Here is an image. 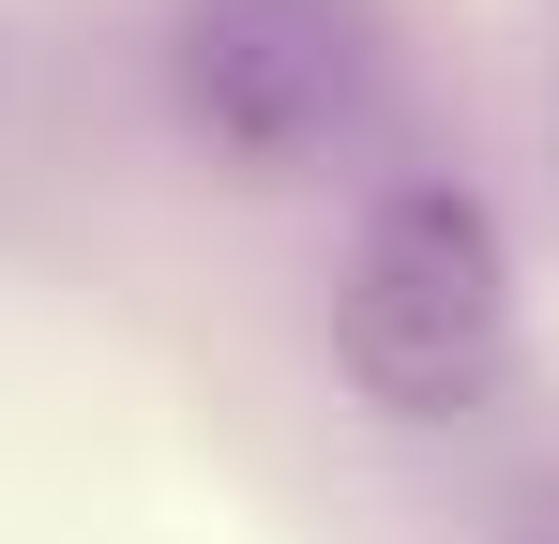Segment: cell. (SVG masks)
<instances>
[{
    "instance_id": "1",
    "label": "cell",
    "mask_w": 559,
    "mask_h": 544,
    "mask_svg": "<svg viewBox=\"0 0 559 544\" xmlns=\"http://www.w3.org/2000/svg\"><path fill=\"white\" fill-rule=\"evenodd\" d=\"M333 363L393 424H468L514 378V227L454 167H408L364 197L333 258Z\"/></svg>"
},
{
    "instance_id": "2",
    "label": "cell",
    "mask_w": 559,
    "mask_h": 544,
    "mask_svg": "<svg viewBox=\"0 0 559 544\" xmlns=\"http://www.w3.org/2000/svg\"><path fill=\"white\" fill-rule=\"evenodd\" d=\"M393 76V15L378 0H167V106L212 167L287 181L364 137Z\"/></svg>"
}]
</instances>
